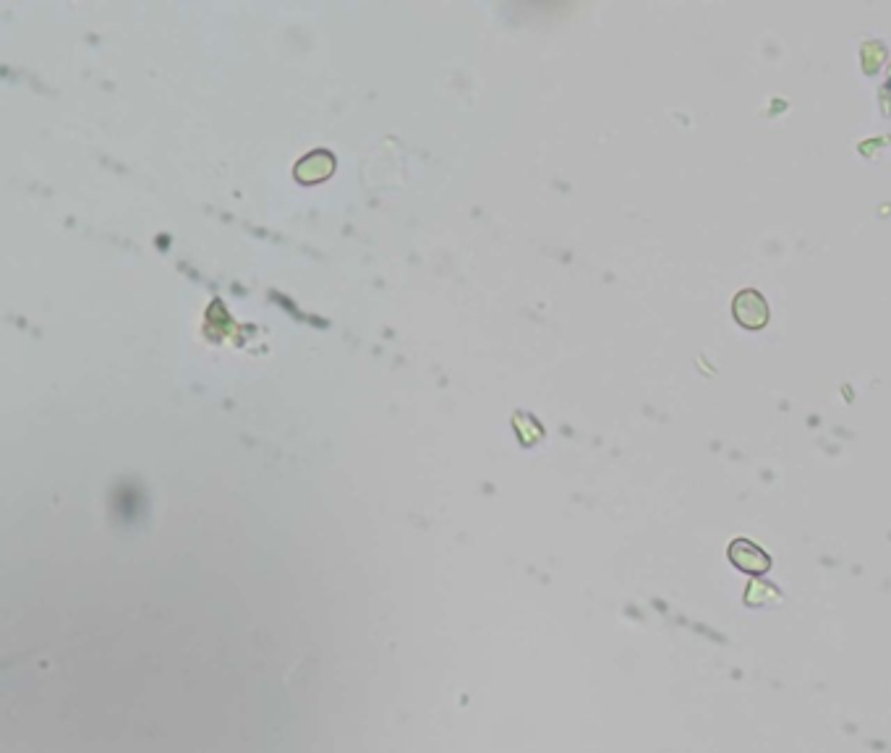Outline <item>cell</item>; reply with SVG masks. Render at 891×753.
Masks as SVG:
<instances>
[{"instance_id": "cell-1", "label": "cell", "mask_w": 891, "mask_h": 753, "mask_svg": "<svg viewBox=\"0 0 891 753\" xmlns=\"http://www.w3.org/2000/svg\"><path fill=\"white\" fill-rule=\"evenodd\" d=\"M735 317L740 325L750 327V330H758V327L766 325L769 319V306L763 301V296L758 291H740L735 296Z\"/></svg>"}, {"instance_id": "cell-2", "label": "cell", "mask_w": 891, "mask_h": 753, "mask_svg": "<svg viewBox=\"0 0 891 753\" xmlns=\"http://www.w3.org/2000/svg\"><path fill=\"white\" fill-rule=\"evenodd\" d=\"M729 557L732 563L740 570H748V573H763L769 568V555L763 550H758L756 544L748 542V539H737L732 547H729Z\"/></svg>"}]
</instances>
